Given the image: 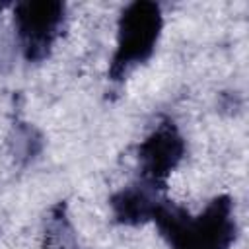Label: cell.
<instances>
[{
  "label": "cell",
  "instance_id": "cell-3",
  "mask_svg": "<svg viewBox=\"0 0 249 249\" xmlns=\"http://www.w3.org/2000/svg\"><path fill=\"white\" fill-rule=\"evenodd\" d=\"M64 19V4L54 0L21 2L16 6L14 23L27 60H43L54 39L58 37Z\"/></svg>",
  "mask_w": 249,
  "mask_h": 249
},
{
  "label": "cell",
  "instance_id": "cell-2",
  "mask_svg": "<svg viewBox=\"0 0 249 249\" xmlns=\"http://www.w3.org/2000/svg\"><path fill=\"white\" fill-rule=\"evenodd\" d=\"M161 10L156 2L138 0L124 8L119 19L117 51L109 68L111 80H123L132 66L152 56L161 33Z\"/></svg>",
  "mask_w": 249,
  "mask_h": 249
},
{
  "label": "cell",
  "instance_id": "cell-1",
  "mask_svg": "<svg viewBox=\"0 0 249 249\" xmlns=\"http://www.w3.org/2000/svg\"><path fill=\"white\" fill-rule=\"evenodd\" d=\"M152 220L171 249H230L237 231L230 196L214 198L196 218L163 200L158 202Z\"/></svg>",
  "mask_w": 249,
  "mask_h": 249
},
{
  "label": "cell",
  "instance_id": "cell-4",
  "mask_svg": "<svg viewBox=\"0 0 249 249\" xmlns=\"http://www.w3.org/2000/svg\"><path fill=\"white\" fill-rule=\"evenodd\" d=\"M183 154L185 142L177 126L171 121L160 123L138 148L140 171L146 183H150L154 189H163L167 177L179 165Z\"/></svg>",
  "mask_w": 249,
  "mask_h": 249
},
{
  "label": "cell",
  "instance_id": "cell-5",
  "mask_svg": "<svg viewBox=\"0 0 249 249\" xmlns=\"http://www.w3.org/2000/svg\"><path fill=\"white\" fill-rule=\"evenodd\" d=\"M111 206H113L115 218L121 224L138 226V224H144L146 220H152L154 218V212H156L158 202L144 189L126 187V189L119 191L111 198Z\"/></svg>",
  "mask_w": 249,
  "mask_h": 249
}]
</instances>
